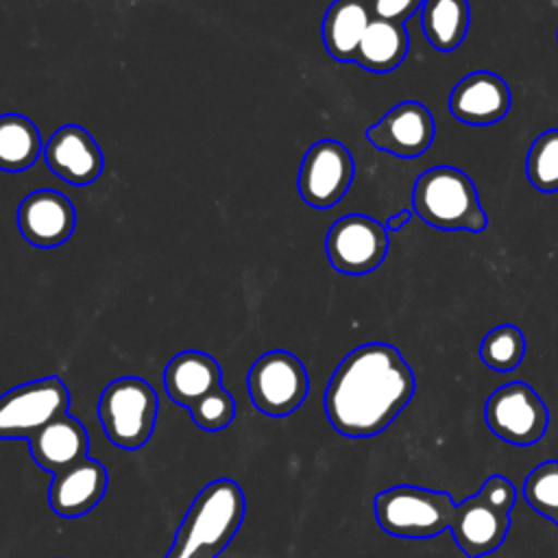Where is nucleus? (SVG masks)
<instances>
[{
	"instance_id": "4",
	"label": "nucleus",
	"mask_w": 558,
	"mask_h": 558,
	"mask_svg": "<svg viewBox=\"0 0 558 558\" xmlns=\"http://www.w3.org/2000/svg\"><path fill=\"white\" fill-rule=\"evenodd\" d=\"M517 488L504 475H490L480 490L456 504L449 532L466 558L497 551L510 530Z\"/></svg>"
},
{
	"instance_id": "13",
	"label": "nucleus",
	"mask_w": 558,
	"mask_h": 558,
	"mask_svg": "<svg viewBox=\"0 0 558 558\" xmlns=\"http://www.w3.org/2000/svg\"><path fill=\"white\" fill-rule=\"evenodd\" d=\"M44 159L52 174L70 185H92L105 168L98 142L78 124L57 129L44 146Z\"/></svg>"
},
{
	"instance_id": "26",
	"label": "nucleus",
	"mask_w": 558,
	"mask_h": 558,
	"mask_svg": "<svg viewBox=\"0 0 558 558\" xmlns=\"http://www.w3.org/2000/svg\"><path fill=\"white\" fill-rule=\"evenodd\" d=\"M192 421L207 432H218L231 425L235 418V401L225 386L214 388L190 408Z\"/></svg>"
},
{
	"instance_id": "15",
	"label": "nucleus",
	"mask_w": 558,
	"mask_h": 558,
	"mask_svg": "<svg viewBox=\"0 0 558 558\" xmlns=\"http://www.w3.org/2000/svg\"><path fill=\"white\" fill-rule=\"evenodd\" d=\"M512 94L508 83L488 70H477L462 76L449 94V113L475 126H486L504 120L510 111Z\"/></svg>"
},
{
	"instance_id": "12",
	"label": "nucleus",
	"mask_w": 558,
	"mask_h": 558,
	"mask_svg": "<svg viewBox=\"0 0 558 558\" xmlns=\"http://www.w3.org/2000/svg\"><path fill=\"white\" fill-rule=\"evenodd\" d=\"M434 133L436 126L429 109L416 100H403L366 129V140L381 153L412 159L427 153Z\"/></svg>"
},
{
	"instance_id": "22",
	"label": "nucleus",
	"mask_w": 558,
	"mask_h": 558,
	"mask_svg": "<svg viewBox=\"0 0 558 558\" xmlns=\"http://www.w3.org/2000/svg\"><path fill=\"white\" fill-rule=\"evenodd\" d=\"M44 153L37 126L22 113L0 116V170L22 172Z\"/></svg>"
},
{
	"instance_id": "10",
	"label": "nucleus",
	"mask_w": 558,
	"mask_h": 558,
	"mask_svg": "<svg viewBox=\"0 0 558 558\" xmlns=\"http://www.w3.org/2000/svg\"><path fill=\"white\" fill-rule=\"evenodd\" d=\"M325 251L333 270L368 275L388 255V229L366 214H347L329 227Z\"/></svg>"
},
{
	"instance_id": "24",
	"label": "nucleus",
	"mask_w": 558,
	"mask_h": 558,
	"mask_svg": "<svg viewBox=\"0 0 558 558\" xmlns=\"http://www.w3.org/2000/svg\"><path fill=\"white\" fill-rule=\"evenodd\" d=\"M525 174L536 190L558 192V129H547L534 137L525 159Z\"/></svg>"
},
{
	"instance_id": "19",
	"label": "nucleus",
	"mask_w": 558,
	"mask_h": 558,
	"mask_svg": "<svg viewBox=\"0 0 558 558\" xmlns=\"http://www.w3.org/2000/svg\"><path fill=\"white\" fill-rule=\"evenodd\" d=\"M371 20L373 13L366 0H333L320 26L325 50L340 63H353Z\"/></svg>"
},
{
	"instance_id": "29",
	"label": "nucleus",
	"mask_w": 558,
	"mask_h": 558,
	"mask_svg": "<svg viewBox=\"0 0 558 558\" xmlns=\"http://www.w3.org/2000/svg\"><path fill=\"white\" fill-rule=\"evenodd\" d=\"M556 39H558V31H556Z\"/></svg>"
},
{
	"instance_id": "1",
	"label": "nucleus",
	"mask_w": 558,
	"mask_h": 558,
	"mask_svg": "<svg viewBox=\"0 0 558 558\" xmlns=\"http://www.w3.org/2000/svg\"><path fill=\"white\" fill-rule=\"evenodd\" d=\"M416 379L388 342H366L349 351L325 390V414L347 438H373L412 401Z\"/></svg>"
},
{
	"instance_id": "28",
	"label": "nucleus",
	"mask_w": 558,
	"mask_h": 558,
	"mask_svg": "<svg viewBox=\"0 0 558 558\" xmlns=\"http://www.w3.org/2000/svg\"><path fill=\"white\" fill-rule=\"evenodd\" d=\"M412 209H401V211H397V214H392L390 218H386V229L388 231H399L401 227H405L408 222H410V218H412Z\"/></svg>"
},
{
	"instance_id": "17",
	"label": "nucleus",
	"mask_w": 558,
	"mask_h": 558,
	"mask_svg": "<svg viewBox=\"0 0 558 558\" xmlns=\"http://www.w3.org/2000/svg\"><path fill=\"white\" fill-rule=\"evenodd\" d=\"M28 449L35 464L54 475L87 458L89 436L85 425L65 412L31 436Z\"/></svg>"
},
{
	"instance_id": "16",
	"label": "nucleus",
	"mask_w": 558,
	"mask_h": 558,
	"mask_svg": "<svg viewBox=\"0 0 558 558\" xmlns=\"http://www.w3.org/2000/svg\"><path fill=\"white\" fill-rule=\"evenodd\" d=\"M107 469L102 462L85 458L74 466H68L52 475L48 488V501L59 517H83L94 510L107 490Z\"/></svg>"
},
{
	"instance_id": "9",
	"label": "nucleus",
	"mask_w": 558,
	"mask_h": 558,
	"mask_svg": "<svg viewBox=\"0 0 558 558\" xmlns=\"http://www.w3.org/2000/svg\"><path fill=\"white\" fill-rule=\"evenodd\" d=\"M253 405L268 416L292 414L310 392V377L303 362L283 349L259 355L246 375Z\"/></svg>"
},
{
	"instance_id": "25",
	"label": "nucleus",
	"mask_w": 558,
	"mask_h": 558,
	"mask_svg": "<svg viewBox=\"0 0 558 558\" xmlns=\"http://www.w3.org/2000/svg\"><path fill=\"white\" fill-rule=\"evenodd\" d=\"M523 497L534 512L558 527V460H545L527 473Z\"/></svg>"
},
{
	"instance_id": "18",
	"label": "nucleus",
	"mask_w": 558,
	"mask_h": 558,
	"mask_svg": "<svg viewBox=\"0 0 558 558\" xmlns=\"http://www.w3.org/2000/svg\"><path fill=\"white\" fill-rule=\"evenodd\" d=\"M168 397L183 408H192L214 388L222 386L220 364L203 351H181L163 368Z\"/></svg>"
},
{
	"instance_id": "6",
	"label": "nucleus",
	"mask_w": 558,
	"mask_h": 558,
	"mask_svg": "<svg viewBox=\"0 0 558 558\" xmlns=\"http://www.w3.org/2000/svg\"><path fill=\"white\" fill-rule=\"evenodd\" d=\"M159 401L155 388L142 377H118L100 395L98 418L107 438L126 451L140 449L153 436Z\"/></svg>"
},
{
	"instance_id": "8",
	"label": "nucleus",
	"mask_w": 558,
	"mask_h": 558,
	"mask_svg": "<svg viewBox=\"0 0 558 558\" xmlns=\"http://www.w3.org/2000/svg\"><path fill=\"white\" fill-rule=\"evenodd\" d=\"M484 421L499 440L530 447L547 434L549 410L530 384L508 381L486 399Z\"/></svg>"
},
{
	"instance_id": "5",
	"label": "nucleus",
	"mask_w": 558,
	"mask_h": 558,
	"mask_svg": "<svg viewBox=\"0 0 558 558\" xmlns=\"http://www.w3.org/2000/svg\"><path fill=\"white\" fill-rule=\"evenodd\" d=\"M377 525L399 538H432L449 530L456 501L445 490L397 484L375 495Z\"/></svg>"
},
{
	"instance_id": "7",
	"label": "nucleus",
	"mask_w": 558,
	"mask_h": 558,
	"mask_svg": "<svg viewBox=\"0 0 558 558\" xmlns=\"http://www.w3.org/2000/svg\"><path fill=\"white\" fill-rule=\"evenodd\" d=\"M68 408L70 392L61 377L20 384L0 395V440H28Z\"/></svg>"
},
{
	"instance_id": "3",
	"label": "nucleus",
	"mask_w": 558,
	"mask_h": 558,
	"mask_svg": "<svg viewBox=\"0 0 558 558\" xmlns=\"http://www.w3.org/2000/svg\"><path fill=\"white\" fill-rule=\"evenodd\" d=\"M412 211L442 231L480 233L486 229V211L473 179L453 166L429 168L414 181Z\"/></svg>"
},
{
	"instance_id": "23",
	"label": "nucleus",
	"mask_w": 558,
	"mask_h": 558,
	"mask_svg": "<svg viewBox=\"0 0 558 558\" xmlns=\"http://www.w3.org/2000/svg\"><path fill=\"white\" fill-rule=\"evenodd\" d=\"M482 362L497 373L514 371L525 357V336L517 325L493 327L480 344Z\"/></svg>"
},
{
	"instance_id": "20",
	"label": "nucleus",
	"mask_w": 558,
	"mask_h": 558,
	"mask_svg": "<svg viewBox=\"0 0 558 558\" xmlns=\"http://www.w3.org/2000/svg\"><path fill=\"white\" fill-rule=\"evenodd\" d=\"M410 50V35L403 24L373 17L355 52L360 68L368 72H392L403 63Z\"/></svg>"
},
{
	"instance_id": "27",
	"label": "nucleus",
	"mask_w": 558,
	"mask_h": 558,
	"mask_svg": "<svg viewBox=\"0 0 558 558\" xmlns=\"http://www.w3.org/2000/svg\"><path fill=\"white\" fill-rule=\"evenodd\" d=\"M373 17L405 24L425 0H366Z\"/></svg>"
},
{
	"instance_id": "11",
	"label": "nucleus",
	"mask_w": 558,
	"mask_h": 558,
	"mask_svg": "<svg viewBox=\"0 0 558 558\" xmlns=\"http://www.w3.org/2000/svg\"><path fill=\"white\" fill-rule=\"evenodd\" d=\"M353 174L355 163L349 148L338 140H318L303 155L296 187L305 205L329 209L347 194Z\"/></svg>"
},
{
	"instance_id": "14",
	"label": "nucleus",
	"mask_w": 558,
	"mask_h": 558,
	"mask_svg": "<svg viewBox=\"0 0 558 558\" xmlns=\"http://www.w3.org/2000/svg\"><path fill=\"white\" fill-rule=\"evenodd\" d=\"M22 238L39 248H52L70 240L76 211L70 198L57 190H35L17 207Z\"/></svg>"
},
{
	"instance_id": "2",
	"label": "nucleus",
	"mask_w": 558,
	"mask_h": 558,
	"mask_svg": "<svg viewBox=\"0 0 558 558\" xmlns=\"http://www.w3.org/2000/svg\"><path fill=\"white\" fill-rule=\"evenodd\" d=\"M246 499L235 480L209 482L190 504L166 558H218L240 530Z\"/></svg>"
},
{
	"instance_id": "21",
	"label": "nucleus",
	"mask_w": 558,
	"mask_h": 558,
	"mask_svg": "<svg viewBox=\"0 0 558 558\" xmlns=\"http://www.w3.org/2000/svg\"><path fill=\"white\" fill-rule=\"evenodd\" d=\"M471 22V9L466 0H425L421 7L423 33L432 48L440 52L456 50Z\"/></svg>"
}]
</instances>
